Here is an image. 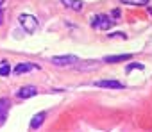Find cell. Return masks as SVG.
<instances>
[{
    "label": "cell",
    "mask_w": 152,
    "mask_h": 132,
    "mask_svg": "<svg viewBox=\"0 0 152 132\" xmlns=\"http://www.w3.org/2000/svg\"><path fill=\"white\" fill-rule=\"evenodd\" d=\"M115 25V20L109 18L107 15H95L91 18V27L95 30H109Z\"/></svg>",
    "instance_id": "obj_1"
},
{
    "label": "cell",
    "mask_w": 152,
    "mask_h": 132,
    "mask_svg": "<svg viewBox=\"0 0 152 132\" xmlns=\"http://www.w3.org/2000/svg\"><path fill=\"white\" fill-rule=\"evenodd\" d=\"M18 20H20V25L23 27V30H27L31 34L38 30V20H36V16H32L29 13H22L18 16Z\"/></svg>",
    "instance_id": "obj_2"
},
{
    "label": "cell",
    "mask_w": 152,
    "mask_h": 132,
    "mask_svg": "<svg viewBox=\"0 0 152 132\" xmlns=\"http://www.w3.org/2000/svg\"><path fill=\"white\" fill-rule=\"evenodd\" d=\"M77 61H79L77 57L70 55V54H66V55H56V57L50 59V62L56 64V66H72V64H75Z\"/></svg>",
    "instance_id": "obj_3"
},
{
    "label": "cell",
    "mask_w": 152,
    "mask_h": 132,
    "mask_svg": "<svg viewBox=\"0 0 152 132\" xmlns=\"http://www.w3.org/2000/svg\"><path fill=\"white\" fill-rule=\"evenodd\" d=\"M93 84L99 86V88H107V89H124V88H125L122 82L113 81V79H109V81H95Z\"/></svg>",
    "instance_id": "obj_4"
},
{
    "label": "cell",
    "mask_w": 152,
    "mask_h": 132,
    "mask_svg": "<svg viewBox=\"0 0 152 132\" xmlns=\"http://www.w3.org/2000/svg\"><path fill=\"white\" fill-rule=\"evenodd\" d=\"M9 107H11V102H9L7 98H2V100H0V127L6 123V118H7Z\"/></svg>",
    "instance_id": "obj_5"
},
{
    "label": "cell",
    "mask_w": 152,
    "mask_h": 132,
    "mask_svg": "<svg viewBox=\"0 0 152 132\" xmlns=\"http://www.w3.org/2000/svg\"><path fill=\"white\" fill-rule=\"evenodd\" d=\"M38 66L36 64H31V62H20L15 66V75H23V73H29L32 70H36Z\"/></svg>",
    "instance_id": "obj_6"
},
{
    "label": "cell",
    "mask_w": 152,
    "mask_h": 132,
    "mask_svg": "<svg viewBox=\"0 0 152 132\" xmlns=\"http://www.w3.org/2000/svg\"><path fill=\"white\" fill-rule=\"evenodd\" d=\"M38 93V89L34 88V86H23V88H20L18 89V98H31V96H34Z\"/></svg>",
    "instance_id": "obj_7"
},
{
    "label": "cell",
    "mask_w": 152,
    "mask_h": 132,
    "mask_svg": "<svg viewBox=\"0 0 152 132\" xmlns=\"http://www.w3.org/2000/svg\"><path fill=\"white\" fill-rule=\"evenodd\" d=\"M132 57V54H118V55H107V57H104V62H107V64H113V62H122V61H127V59H131Z\"/></svg>",
    "instance_id": "obj_8"
},
{
    "label": "cell",
    "mask_w": 152,
    "mask_h": 132,
    "mask_svg": "<svg viewBox=\"0 0 152 132\" xmlns=\"http://www.w3.org/2000/svg\"><path fill=\"white\" fill-rule=\"evenodd\" d=\"M45 118H47V112H38V114H34V118L31 120V128H39L41 125H43V121H45Z\"/></svg>",
    "instance_id": "obj_9"
},
{
    "label": "cell",
    "mask_w": 152,
    "mask_h": 132,
    "mask_svg": "<svg viewBox=\"0 0 152 132\" xmlns=\"http://www.w3.org/2000/svg\"><path fill=\"white\" fill-rule=\"evenodd\" d=\"M61 4L68 9H73V11H81L83 9V2L81 0H61Z\"/></svg>",
    "instance_id": "obj_10"
},
{
    "label": "cell",
    "mask_w": 152,
    "mask_h": 132,
    "mask_svg": "<svg viewBox=\"0 0 152 132\" xmlns=\"http://www.w3.org/2000/svg\"><path fill=\"white\" fill-rule=\"evenodd\" d=\"M120 2L125 6H145L148 4V0H120Z\"/></svg>",
    "instance_id": "obj_11"
},
{
    "label": "cell",
    "mask_w": 152,
    "mask_h": 132,
    "mask_svg": "<svg viewBox=\"0 0 152 132\" xmlns=\"http://www.w3.org/2000/svg\"><path fill=\"white\" fill-rule=\"evenodd\" d=\"M11 73V66L7 62H2V66H0V77H7Z\"/></svg>",
    "instance_id": "obj_12"
},
{
    "label": "cell",
    "mask_w": 152,
    "mask_h": 132,
    "mask_svg": "<svg viewBox=\"0 0 152 132\" xmlns=\"http://www.w3.org/2000/svg\"><path fill=\"white\" fill-rule=\"evenodd\" d=\"M132 70H143V64H140V62H134V64H129V66H127V73H131Z\"/></svg>",
    "instance_id": "obj_13"
},
{
    "label": "cell",
    "mask_w": 152,
    "mask_h": 132,
    "mask_svg": "<svg viewBox=\"0 0 152 132\" xmlns=\"http://www.w3.org/2000/svg\"><path fill=\"white\" fill-rule=\"evenodd\" d=\"M4 2L6 0H0V25L4 23Z\"/></svg>",
    "instance_id": "obj_14"
},
{
    "label": "cell",
    "mask_w": 152,
    "mask_h": 132,
    "mask_svg": "<svg viewBox=\"0 0 152 132\" xmlns=\"http://www.w3.org/2000/svg\"><path fill=\"white\" fill-rule=\"evenodd\" d=\"M115 18H120V9H113V13H111Z\"/></svg>",
    "instance_id": "obj_15"
}]
</instances>
